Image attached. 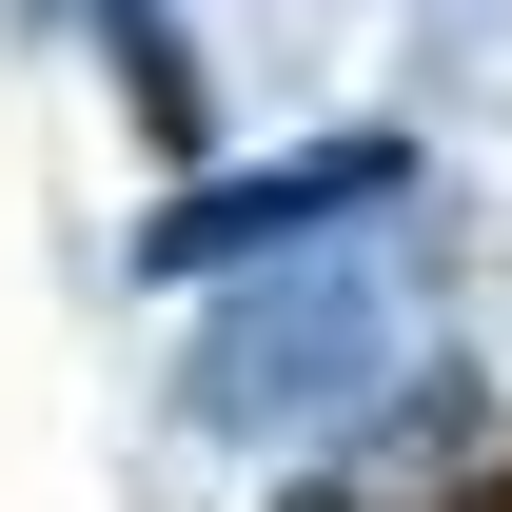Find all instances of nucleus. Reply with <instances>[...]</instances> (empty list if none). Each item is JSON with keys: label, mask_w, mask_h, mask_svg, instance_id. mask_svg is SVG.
Masks as SVG:
<instances>
[{"label": "nucleus", "mask_w": 512, "mask_h": 512, "mask_svg": "<svg viewBox=\"0 0 512 512\" xmlns=\"http://www.w3.org/2000/svg\"><path fill=\"white\" fill-rule=\"evenodd\" d=\"M355 394H394V276L355 237H296L237 316L197 335V414L217 434H335Z\"/></svg>", "instance_id": "f257e3e1"}, {"label": "nucleus", "mask_w": 512, "mask_h": 512, "mask_svg": "<svg viewBox=\"0 0 512 512\" xmlns=\"http://www.w3.org/2000/svg\"><path fill=\"white\" fill-rule=\"evenodd\" d=\"M394 197H414V158L394 138H316V158H276V178H197L178 217H138V276H256V256H296V237H375Z\"/></svg>", "instance_id": "f03ea898"}, {"label": "nucleus", "mask_w": 512, "mask_h": 512, "mask_svg": "<svg viewBox=\"0 0 512 512\" xmlns=\"http://www.w3.org/2000/svg\"><path fill=\"white\" fill-rule=\"evenodd\" d=\"M0 20H20V40H40V20H60V0H0Z\"/></svg>", "instance_id": "7ed1b4c3"}, {"label": "nucleus", "mask_w": 512, "mask_h": 512, "mask_svg": "<svg viewBox=\"0 0 512 512\" xmlns=\"http://www.w3.org/2000/svg\"><path fill=\"white\" fill-rule=\"evenodd\" d=\"M493 512H512V493H493Z\"/></svg>", "instance_id": "20e7f679"}]
</instances>
